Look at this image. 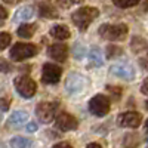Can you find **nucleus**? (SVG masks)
Wrapping results in <instances>:
<instances>
[{
	"label": "nucleus",
	"instance_id": "obj_1",
	"mask_svg": "<svg viewBox=\"0 0 148 148\" xmlns=\"http://www.w3.org/2000/svg\"><path fill=\"white\" fill-rule=\"evenodd\" d=\"M99 16V10L96 8H89V6H84L77 9L74 14L71 15V19L74 22V25L77 28H80L82 31H84L90 24L93 22V19H96Z\"/></svg>",
	"mask_w": 148,
	"mask_h": 148
},
{
	"label": "nucleus",
	"instance_id": "obj_2",
	"mask_svg": "<svg viewBox=\"0 0 148 148\" xmlns=\"http://www.w3.org/2000/svg\"><path fill=\"white\" fill-rule=\"evenodd\" d=\"M99 36L107 40H123L127 36V25L125 24H116V25H110V24H104L99 27Z\"/></svg>",
	"mask_w": 148,
	"mask_h": 148
},
{
	"label": "nucleus",
	"instance_id": "obj_3",
	"mask_svg": "<svg viewBox=\"0 0 148 148\" xmlns=\"http://www.w3.org/2000/svg\"><path fill=\"white\" fill-rule=\"evenodd\" d=\"M37 52H39V49H37V46L31 45V43H16L12 46L10 49V59L14 61H24V59H28V58H33L37 55Z\"/></svg>",
	"mask_w": 148,
	"mask_h": 148
},
{
	"label": "nucleus",
	"instance_id": "obj_4",
	"mask_svg": "<svg viewBox=\"0 0 148 148\" xmlns=\"http://www.w3.org/2000/svg\"><path fill=\"white\" fill-rule=\"evenodd\" d=\"M14 84H15V89L18 90V93L21 96H24V98H33L36 95V92H37L36 82L31 77H28V76H19V77H16Z\"/></svg>",
	"mask_w": 148,
	"mask_h": 148
},
{
	"label": "nucleus",
	"instance_id": "obj_5",
	"mask_svg": "<svg viewBox=\"0 0 148 148\" xmlns=\"http://www.w3.org/2000/svg\"><path fill=\"white\" fill-rule=\"evenodd\" d=\"M89 111L96 117H104L110 111V99L105 95H96L89 101Z\"/></svg>",
	"mask_w": 148,
	"mask_h": 148
},
{
	"label": "nucleus",
	"instance_id": "obj_6",
	"mask_svg": "<svg viewBox=\"0 0 148 148\" xmlns=\"http://www.w3.org/2000/svg\"><path fill=\"white\" fill-rule=\"evenodd\" d=\"M56 108H58L56 102H40L36 108V116L42 123H51L55 119Z\"/></svg>",
	"mask_w": 148,
	"mask_h": 148
},
{
	"label": "nucleus",
	"instance_id": "obj_7",
	"mask_svg": "<svg viewBox=\"0 0 148 148\" xmlns=\"http://www.w3.org/2000/svg\"><path fill=\"white\" fill-rule=\"evenodd\" d=\"M62 76V70H61L56 64H45L43 65V71H42V79L43 83L46 84H56Z\"/></svg>",
	"mask_w": 148,
	"mask_h": 148
},
{
	"label": "nucleus",
	"instance_id": "obj_8",
	"mask_svg": "<svg viewBox=\"0 0 148 148\" xmlns=\"http://www.w3.org/2000/svg\"><path fill=\"white\" fill-rule=\"evenodd\" d=\"M79 126V121L77 119L68 114V113H61L56 116V127L62 132H68V130H74L77 129Z\"/></svg>",
	"mask_w": 148,
	"mask_h": 148
},
{
	"label": "nucleus",
	"instance_id": "obj_9",
	"mask_svg": "<svg viewBox=\"0 0 148 148\" xmlns=\"http://www.w3.org/2000/svg\"><path fill=\"white\" fill-rule=\"evenodd\" d=\"M84 84H86V80L83 76H80V74H76L73 73L70 74V76L67 77V82H65V88L70 93H79L84 89Z\"/></svg>",
	"mask_w": 148,
	"mask_h": 148
},
{
	"label": "nucleus",
	"instance_id": "obj_10",
	"mask_svg": "<svg viewBox=\"0 0 148 148\" xmlns=\"http://www.w3.org/2000/svg\"><path fill=\"white\" fill-rule=\"evenodd\" d=\"M142 121V117L139 113L135 111H127L119 116V125L121 127H138Z\"/></svg>",
	"mask_w": 148,
	"mask_h": 148
},
{
	"label": "nucleus",
	"instance_id": "obj_11",
	"mask_svg": "<svg viewBox=\"0 0 148 148\" xmlns=\"http://www.w3.org/2000/svg\"><path fill=\"white\" fill-rule=\"evenodd\" d=\"M111 73L114 74L116 77H120V79H125V80H133L135 77V71L130 65H126V64H116L111 67Z\"/></svg>",
	"mask_w": 148,
	"mask_h": 148
},
{
	"label": "nucleus",
	"instance_id": "obj_12",
	"mask_svg": "<svg viewBox=\"0 0 148 148\" xmlns=\"http://www.w3.org/2000/svg\"><path fill=\"white\" fill-rule=\"evenodd\" d=\"M68 55V47L64 43H55L49 47V56L56 59L58 62H64Z\"/></svg>",
	"mask_w": 148,
	"mask_h": 148
},
{
	"label": "nucleus",
	"instance_id": "obj_13",
	"mask_svg": "<svg viewBox=\"0 0 148 148\" xmlns=\"http://www.w3.org/2000/svg\"><path fill=\"white\" fill-rule=\"evenodd\" d=\"M51 36L55 37L56 40H67L71 36V33H70L68 27H65V25H55L51 28Z\"/></svg>",
	"mask_w": 148,
	"mask_h": 148
},
{
	"label": "nucleus",
	"instance_id": "obj_14",
	"mask_svg": "<svg viewBox=\"0 0 148 148\" xmlns=\"http://www.w3.org/2000/svg\"><path fill=\"white\" fill-rule=\"evenodd\" d=\"M33 8L31 6H21L16 12H15V16L14 19L15 21H28L33 18Z\"/></svg>",
	"mask_w": 148,
	"mask_h": 148
},
{
	"label": "nucleus",
	"instance_id": "obj_15",
	"mask_svg": "<svg viewBox=\"0 0 148 148\" xmlns=\"http://www.w3.org/2000/svg\"><path fill=\"white\" fill-rule=\"evenodd\" d=\"M39 12H40V15L45 16V18H58V10L51 3H40Z\"/></svg>",
	"mask_w": 148,
	"mask_h": 148
},
{
	"label": "nucleus",
	"instance_id": "obj_16",
	"mask_svg": "<svg viewBox=\"0 0 148 148\" xmlns=\"http://www.w3.org/2000/svg\"><path fill=\"white\" fill-rule=\"evenodd\" d=\"M36 30H37L36 24H22L18 28V36L22 37V39H31L36 33Z\"/></svg>",
	"mask_w": 148,
	"mask_h": 148
},
{
	"label": "nucleus",
	"instance_id": "obj_17",
	"mask_svg": "<svg viewBox=\"0 0 148 148\" xmlns=\"http://www.w3.org/2000/svg\"><path fill=\"white\" fill-rule=\"evenodd\" d=\"M28 119V114L25 113V111H14L12 113V116L9 117V123L10 125H14V126H21L22 123H25Z\"/></svg>",
	"mask_w": 148,
	"mask_h": 148
},
{
	"label": "nucleus",
	"instance_id": "obj_18",
	"mask_svg": "<svg viewBox=\"0 0 148 148\" xmlns=\"http://www.w3.org/2000/svg\"><path fill=\"white\" fill-rule=\"evenodd\" d=\"M10 147L12 148H31V141L24 136H15L10 139Z\"/></svg>",
	"mask_w": 148,
	"mask_h": 148
},
{
	"label": "nucleus",
	"instance_id": "obj_19",
	"mask_svg": "<svg viewBox=\"0 0 148 148\" xmlns=\"http://www.w3.org/2000/svg\"><path fill=\"white\" fill-rule=\"evenodd\" d=\"M123 145L126 148H138L139 145V136L136 133H129L125 136V141H123Z\"/></svg>",
	"mask_w": 148,
	"mask_h": 148
},
{
	"label": "nucleus",
	"instance_id": "obj_20",
	"mask_svg": "<svg viewBox=\"0 0 148 148\" xmlns=\"http://www.w3.org/2000/svg\"><path fill=\"white\" fill-rule=\"evenodd\" d=\"M89 59H90L92 64L101 65V64H102V53H101L99 49H92L90 53H89Z\"/></svg>",
	"mask_w": 148,
	"mask_h": 148
},
{
	"label": "nucleus",
	"instance_id": "obj_21",
	"mask_svg": "<svg viewBox=\"0 0 148 148\" xmlns=\"http://www.w3.org/2000/svg\"><path fill=\"white\" fill-rule=\"evenodd\" d=\"M123 53V51L120 47H117L116 45H110V46H107V58L108 59H113V58H116V56H119V55H121Z\"/></svg>",
	"mask_w": 148,
	"mask_h": 148
},
{
	"label": "nucleus",
	"instance_id": "obj_22",
	"mask_svg": "<svg viewBox=\"0 0 148 148\" xmlns=\"http://www.w3.org/2000/svg\"><path fill=\"white\" fill-rule=\"evenodd\" d=\"M141 0H113V3L119 8H132L135 5H138Z\"/></svg>",
	"mask_w": 148,
	"mask_h": 148
},
{
	"label": "nucleus",
	"instance_id": "obj_23",
	"mask_svg": "<svg viewBox=\"0 0 148 148\" xmlns=\"http://www.w3.org/2000/svg\"><path fill=\"white\" fill-rule=\"evenodd\" d=\"M10 43V34L9 33H0V52L5 51Z\"/></svg>",
	"mask_w": 148,
	"mask_h": 148
},
{
	"label": "nucleus",
	"instance_id": "obj_24",
	"mask_svg": "<svg viewBox=\"0 0 148 148\" xmlns=\"http://www.w3.org/2000/svg\"><path fill=\"white\" fill-rule=\"evenodd\" d=\"M56 3V6H61V8H70L71 5H76V3H82L83 0H53Z\"/></svg>",
	"mask_w": 148,
	"mask_h": 148
},
{
	"label": "nucleus",
	"instance_id": "obj_25",
	"mask_svg": "<svg viewBox=\"0 0 148 148\" xmlns=\"http://www.w3.org/2000/svg\"><path fill=\"white\" fill-rule=\"evenodd\" d=\"M74 56H76L77 59H80V58L84 56V47L80 43H77L76 46H74Z\"/></svg>",
	"mask_w": 148,
	"mask_h": 148
},
{
	"label": "nucleus",
	"instance_id": "obj_26",
	"mask_svg": "<svg viewBox=\"0 0 148 148\" xmlns=\"http://www.w3.org/2000/svg\"><path fill=\"white\" fill-rule=\"evenodd\" d=\"M10 107V101L8 98H0V110L2 111H8Z\"/></svg>",
	"mask_w": 148,
	"mask_h": 148
},
{
	"label": "nucleus",
	"instance_id": "obj_27",
	"mask_svg": "<svg viewBox=\"0 0 148 148\" xmlns=\"http://www.w3.org/2000/svg\"><path fill=\"white\" fill-rule=\"evenodd\" d=\"M6 18H8V10H6L2 5H0V27L5 24V19H6Z\"/></svg>",
	"mask_w": 148,
	"mask_h": 148
},
{
	"label": "nucleus",
	"instance_id": "obj_28",
	"mask_svg": "<svg viewBox=\"0 0 148 148\" xmlns=\"http://www.w3.org/2000/svg\"><path fill=\"white\" fill-rule=\"evenodd\" d=\"M0 71H3V73H9L10 71V65L6 64L5 61H2V59H0Z\"/></svg>",
	"mask_w": 148,
	"mask_h": 148
},
{
	"label": "nucleus",
	"instance_id": "obj_29",
	"mask_svg": "<svg viewBox=\"0 0 148 148\" xmlns=\"http://www.w3.org/2000/svg\"><path fill=\"white\" fill-rule=\"evenodd\" d=\"M37 130V125L34 121H31V123H28L27 125V132H30V133H33V132H36Z\"/></svg>",
	"mask_w": 148,
	"mask_h": 148
},
{
	"label": "nucleus",
	"instance_id": "obj_30",
	"mask_svg": "<svg viewBox=\"0 0 148 148\" xmlns=\"http://www.w3.org/2000/svg\"><path fill=\"white\" fill-rule=\"evenodd\" d=\"M141 92H142L144 95H148V79L144 80V83H142V86H141Z\"/></svg>",
	"mask_w": 148,
	"mask_h": 148
},
{
	"label": "nucleus",
	"instance_id": "obj_31",
	"mask_svg": "<svg viewBox=\"0 0 148 148\" xmlns=\"http://www.w3.org/2000/svg\"><path fill=\"white\" fill-rule=\"evenodd\" d=\"M52 148H73L68 142H58V144H55Z\"/></svg>",
	"mask_w": 148,
	"mask_h": 148
},
{
	"label": "nucleus",
	"instance_id": "obj_32",
	"mask_svg": "<svg viewBox=\"0 0 148 148\" xmlns=\"http://www.w3.org/2000/svg\"><path fill=\"white\" fill-rule=\"evenodd\" d=\"M141 64H142V65H144V67L148 70V55H147V56H144V59L141 61Z\"/></svg>",
	"mask_w": 148,
	"mask_h": 148
},
{
	"label": "nucleus",
	"instance_id": "obj_33",
	"mask_svg": "<svg viewBox=\"0 0 148 148\" xmlns=\"http://www.w3.org/2000/svg\"><path fill=\"white\" fill-rule=\"evenodd\" d=\"M142 9L147 12L148 10V0H142Z\"/></svg>",
	"mask_w": 148,
	"mask_h": 148
},
{
	"label": "nucleus",
	"instance_id": "obj_34",
	"mask_svg": "<svg viewBox=\"0 0 148 148\" xmlns=\"http://www.w3.org/2000/svg\"><path fill=\"white\" fill-rule=\"evenodd\" d=\"M88 148H101V145H99V144H96V142H92V144L88 145Z\"/></svg>",
	"mask_w": 148,
	"mask_h": 148
},
{
	"label": "nucleus",
	"instance_id": "obj_35",
	"mask_svg": "<svg viewBox=\"0 0 148 148\" xmlns=\"http://www.w3.org/2000/svg\"><path fill=\"white\" fill-rule=\"evenodd\" d=\"M145 129H147V132H148V120L145 121Z\"/></svg>",
	"mask_w": 148,
	"mask_h": 148
},
{
	"label": "nucleus",
	"instance_id": "obj_36",
	"mask_svg": "<svg viewBox=\"0 0 148 148\" xmlns=\"http://www.w3.org/2000/svg\"><path fill=\"white\" fill-rule=\"evenodd\" d=\"M147 110H148V101H147Z\"/></svg>",
	"mask_w": 148,
	"mask_h": 148
}]
</instances>
